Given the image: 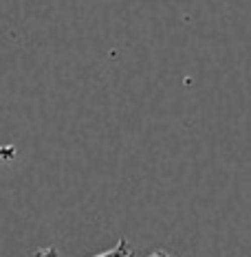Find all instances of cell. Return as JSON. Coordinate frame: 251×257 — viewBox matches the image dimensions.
Listing matches in <instances>:
<instances>
[{
  "label": "cell",
  "instance_id": "3957f363",
  "mask_svg": "<svg viewBox=\"0 0 251 257\" xmlns=\"http://www.w3.org/2000/svg\"><path fill=\"white\" fill-rule=\"evenodd\" d=\"M150 257H172V255H170V253H165V250H154V253L150 255Z\"/></svg>",
  "mask_w": 251,
  "mask_h": 257
},
{
  "label": "cell",
  "instance_id": "7a4b0ae2",
  "mask_svg": "<svg viewBox=\"0 0 251 257\" xmlns=\"http://www.w3.org/2000/svg\"><path fill=\"white\" fill-rule=\"evenodd\" d=\"M36 257H60V253H57V248H46V250H40V253Z\"/></svg>",
  "mask_w": 251,
  "mask_h": 257
},
{
  "label": "cell",
  "instance_id": "6da1fadb",
  "mask_svg": "<svg viewBox=\"0 0 251 257\" xmlns=\"http://www.w3.org/2000/svg\"><path fill=\"white\" fill-rule=\"evenodd\" d=\"M95 257H135V248L130 246V242H128L126 237H119L115 248L106 250V253H99Z\"/></svg>",
  "mask_w": 251,
  "mask_h": 257
}]
</instances>
